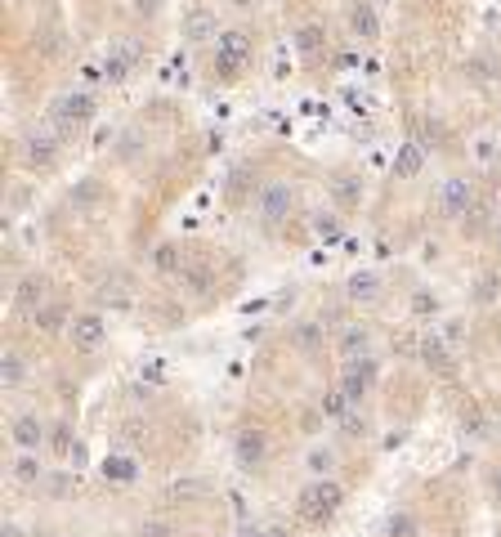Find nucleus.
Masks as SVG:
<instances>
[{
  "label": "nucleus",
  "instance_id": "1",
  "mask_svg": "<svg viewBox=\"0 0 501 537\" xmlns=\"http://www.w3.org/2000/svg\"><path fill=\"white\" fill-rule=\"evenodd\" d=\"M340 501H345L340 483L318 479V483H309V488L295 497V519H305V524H327V519L340 511Z\"/></svg>",
  "mask_w": 501,
  "mask_h": 537
},
{
  "label": "nucleus",
  "instance_id": "2",
  "mask_svg": "<svg viewBox=\"0 0 501 537\" xmlns=\"http://www.w3.org/2000/svg\"><path fill=\"white\" fill-rule=\"evenodd\" d=\"M246 54H250V41L242 31H228V36H220V59H215V67H220L224 76H233L246 63Z\"/></svg>",
  "mask_w": 501,
  "mask_h": 537
},
{
  "label": "nucleus",
  "instance_id": "3",
  "mask_svg": "<svg viewBox=\"0 0 501 537\" xmlns=\"http://www.w3.org/2000/svg\"><path fill=\"white\" fill-rule=\"evenodd\" d=\"M68 336H72V345H81V349H98L108 331H103V318H98V313H76Z\"/></svg>",
  "mask_w": 501,
  "mask_h": 537
},
{
  "label": "nucleus",
  "instance_id": "4",
  "mask_svg": "<svg viewBox=\"0 0 501 537\" xmlns=\"http://www.w3.org/2000/svg\"><path fill=\"white\" fill-rule=\"evenodd\" d=\"M9 434H14V448H23V452L41 448V421L36 416H19V421L9 426Z\"/></svg>",
  "mask_w": 501,
  "mask_h": 537
},
{
  "label": "nucleus",
  "instance_id": "5",
  "mask_svg": "<svg viewBox=\"0 0 501 537\" xmlns=\"http://www.w3.org/2000/svg\"><path fill=\"white\" fill-rule=\"evenodd\" d=\"M41 296H45V282L31 273V278L19 282V296H14V305H19V309H36V300H41Z\"/></svg>",
  "mask_w": 501,
  "mask_h": 537
},
{
  "label": "nucleus",
  "instance_id": "6",
  "mask_svg": "<svg viewBox=\"0 0 501 537\" xmlns=\"http://www.w3.org/2000/svg\"><path fill=\"white\" fill-rule=\"evenodd\" d=\"M90 108H94V104H90L86 94H81V99H76V94H68V99L59 104V121H63V116H68V121H86Z\"/></svg>",
  "mask_w": 501,
  "mask_h": 537
},
{
  "label": "nucleus",
  "instance_id": "7",
  "mask_svg": "<svg viewBox=\"0 0 501 537\" xmlns=\"http://www.w3.org/2000/svg\"><path fill=\"white\" fill-rule=\"evenodd\" d=\"M153 268H157V273H175V268H179V246L175 242H161L153 251Z\"/></svg>",
  "mask_w": 501,
  "mask_h": 537
},
{
  "label": "nucleus",
  "instance_id": "8",
  "mask_svg": "<svg viewBox=\"0 0 501 537\" xmlns=\"http://www.w3.org/2000/svg\"><path fill=\"white\" fill-rule=\"evenodd\" d=\"M287 206H291V197H287V189H269V193L260 197V211L269 215V220H278V215L287 211Z\"/></svg>",
  "mask_w": 501,
  "mask_h": 537
},
{
  "label": "nucleus",
  "instance_id": "9",
  "mask_svg": "<svg viewBox=\"0 0 501 537\" xmlns=\"http://www.w3.org/2000/svg\"><path fill=\"white\" fill-rule=\"evenodd\" d=\"M14 479H19V483H36L41 479V461L31 457V452H23V457L14 461Z\"/></svg>",
  "mask_w": 501,
  "mask_h": 537
},
{
  "label": "nucleus",
  "instance_id": "10",
  "mask_svg": "<svg viewBox=\"0 0 501 537\" xmlns=\"http://www.w3.org/2000/svg\"><path fill=\"white\" fill-rule=\"evenodd\" d=\"M238 448H242V461H264V434H242Z\"/></svg>",
  "mask_w": 501,
  "mask_h": 537
},
{
  "label": "nucleus",
  "instance_id": "11",
  "mask_svg": "<svg viewBox=\"0 0 501 537\" xmlns=\"http://www.w3.org/2000/svg\"><path fill=\"white\" fill-rule=\"evenodd\" d=\"M27 157H31V166H49V157H54V139H31Z\"/></svg>",
  "mask_w": 501,
  "mask_h": 537
},
{
  "label": "nucleus",
  "instance_id": "12",
  "mask_svg": "<svg viewBox=\"0 0 501 537\" xmlns=\"http://www.w3.org/2000/svg\"><path fill=\"white\" fill-rule=\"evenodd\" d=\"M376 291H380V287H376V278H372V273H358L354 282H349V296H354V300H372Z\"/></svg>",
  "mask_w": 501,
  "mask_h": 537
},
{
  "label": "nucleus",
  "instance_id": "13",
  "mask_svg": "<svg viewBox=\"0 0 501 537\" xmlns=\"http://www.w3.org/2000/svg\"><path fill=\"white\" fill-rule=\"evenodd\" d=\"M425 363H430V367H443V372H447V354H443L439 341H425Z\"/></svg>",
  "mask_w": 501,
  "mask_h": 537
},
{
  "label": "nucleus",
  "instance_id": "14",
  "mask_svg": "<svg viewBox=\"0 0 501 537\" xmlns=\"http://www.w3.org/2000/svg\"><path fill=\"white\" fill-rule=\"evenodd\" d=\"M5 381L9 385H23V358L19 354H5Z\"/></svg>",
  "mask_w": 501,
  "mask_h": 537
},
{
  "label": "nucleus",
  "instance_id": "15",
  "mask_svg": "<svg viewBox=\"0 0 501 537\" xmlns=\"http://www.w3.org/2000/svg\"><path fill=\"white\" fill-rule=\"evenodd\" d=\"M108 479H135V466L116 457V461H108Z\"/></svg>",
  "mask_w": 501,
  "mask_h": 537
},
{
  "label": "nucleus",
  "instance_id": "16",
  "mask_svg": "<svg viewBox=\"0 0 501 537\" xmlns=\"http://www.w3.org/2000/svg\"><path fill=\"white\" fill-rule=\"evenodd\" d=\"M416 166H421V148H416V144H408V153H403V166H398V171H403V175H412Z\"/></svg>",
  "mask_w": 501,
  "mask_h": 537
},
{
  "label": "nucleus",
  "instance_id": "17",
  "mask_svg": "<svg viewBox=\"0 0 501 537\" xmlns=\"http://www.w3.org/2000/svg\"><path fill=\"white\" fill-rule=\"evenodd\" d=\"M323 412L327 416H345V394H327L323 398Z\"/></svg>",
  "mask_w": 501,
  "mask_h": 537
},
{
  "label": "nucleus",
  "instance_id": "18",
  "mask_svg": "<svg viewBox=\"0 0 501 537\" xmlns=\"http://www.w3.org/2000/svg\"><path fill=\"white\" fill-rule=\"evenodd\" d=\"M295 336H300V345H305V349H313V345H318V327H300Z\"/></svg>",
  "mask_w": 501,
  "mask_h": 537
},
{
  "label": "nucleus",
  "instance_id": "19",
  "mask_svg": "<svg viewBox=\"0 0 501 537\" xmlns=\"http://www.w3.org/2000/svg\"><path fill=\"white\" fill-rule=\"evenodd\" d=\"M313 229H318V238H336V233H340V224H336V220H318Z\"/></svg>",
  "mask_w": 501,
  "mask_h": 537
},
{
  "label": "nucleus",
  "instance_id": "20",
  "mask_svg": "<svg viewBox=\"0 0 501 537\" xmlns=\"http://www.w3.org/2000/svg\"><path fill=\"white\" fill-rule=\"evenodd\" d=\"M54 452H72V434L68 430H54Z\"/></svg>",
  "mask_w": 501,
  "mask_h": 537
},
{
  "label": "nucleus",
  "instance_id": "21",
  "mask_svg": "<svg viewBox=\"0 0 501 537\" xmlns=\"http://www.w3.org/2000/svg\"><path fill=\"white\" fill-rule=\"evenodd\" d=\"M492 291H497V278H483V282H479V300H483V305L492 300Z\"/></svg>",
  "mask_w": 501,
  "mask_h": 537
},
{
  "label": "nucleus",
  "instance_id": "22",
  "mask_svg": "<svg viewBox=\"0 0 501 537\" xmlns=\"http://www.w3.org/2000/svg\"><path fill=\"white\" fill-rule=\"evenodd\" d=\"M390 533H394V537H412V524H408V515H403V524H398V519H394V524H390Z\"/></svg>",
  "mask_w": 501,
  "mask_h": 537
}]
</instances>
